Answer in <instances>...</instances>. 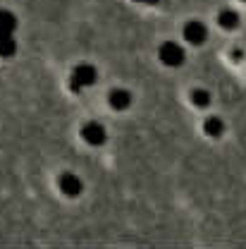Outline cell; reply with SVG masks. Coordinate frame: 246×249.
I'll return each mask as SVG.
<instances>
[{"mask_svg": "<svg viewBox=\"0 0 246 249\" xmlns=\"http://www.w3.org/2000/svg\"><path fill=\"white\" fill-rule=\"evenodd\" d=\"M96 79H98V74H96V67L93 65H77L74 72H72V77H69V87L74 91H82V89L91 87Z\"/></svg>", "mask_w": 246, "mask_h": 249, "instance_id": "cell-1", "label": "cell"}, {"mask_svg": "<svg viewBox=\"0 0 246 249\" xmlns=\"http://www.w3.org/2000/svg\"><path fill=\"white\" fill-rule=\"evenodd\" d=\"M158 55H160V62L167 65V67H180V65L184 62V51H182V46H180V43H172V41H165V43L160 46Z\"/></svg>", "mask_w": 246, "mask_h": 249, "instance_id": "cell-2", "label": "cell"}, {"mask_svg": "<svg viewBox=\"0 0 246 249\" xmlns=\"http://www.w3.org/2000/svg\"><path fill=\"white\" fill-rule=\"evenodd\" d=\"M184 38L191 43V46H201L206 38H208V29L203 22H186L184 24Z\"/></svg>", "mask_w": 246, "mask_h": 249, "instance_id": "cell-3", "label": "cell"}, {"mask_svg": "<svg viewBox=\"0 0 246 249\" xmlns=\"http://www.w3.org/2000/svg\"><path fill=\"white\" fill-rule=\"evenodd\" d=\"M82 137H84V142L86 144H91V146H100L103 142H105V127L100 123H86L82 127Z\"/></svg>", "mask_w": 246, "mask_h": 249, "instance_id": "cell-4", "label": "cell"}, {"mask_svg": "<svg viewBox=\"0 0 246 249\" xmlns=\"http://www.w3.org/2000/svg\"><path fill=\"white\" fill-rule=\"evenodd\" d=\"M58 185H60V192L67 194V196H79L82 194V180L77 175H72V173H65Z\"/></svg>", "mask_w": 246, "mask_h": 249, "instance_id": "cell-5", "label": "cell"}, {"mask_svg": "<svg viewBox=\"0 0 246 249\" xmlns=\"http://www.w3.org/2000/svg\"><path fill=\"white\" fill-rule=\"evenodd\" d=\"M108 101H110V106L115 110H127L129 103H131V93L127 91V89H113L110 96H108Z\"/></svg>", "mask_w": 246, "mask_h": 249, "instance_id": "cell-6", "label": "cell"}, {"mask_svg": "<svg viewBox=\"0 0 246 249\" xmlns=\"http://www.w3.org/2000/svg\"><path fill=\"white\" fill-rule=\"evenodd\" d=\"M217 24L227 31L237 29V27H239V15H237L234 10H222V12L217 15Z\"/></svg>", "mask_w": 246, "mask_h": 249, "instance_id": "cell-7", "label": "cell"}, {"mask_svg": "<svg viewBox=\"0 0 246 249\" xmlns=\"http://www.w3.org/2000/svg\"><path fill=\"white\" fill-rule=\"evenodd\" d=\"M17 51L15 34H0V58H12Z\"/></svg>", "mask_w": 246, "mask_h": 249, "instance_id": "cell-8", "label": "cell"}, {"mask_svg": "<svg viewBox=\"0 0 246 249\" xmlns=\"http://www.w3.org/2000/svg\"><path fill=\"white\" fill-rule=\"evenodd\" d=\"M17 29V17L10 10H0V34H15Z\"/></svg>", "mask_w": 246, "mask_h": 249, "instance_id": "cell-9", "label": "cell"}, {"mask_svg": "<svg viewBox=\"0 0 246 249\" xmlns=\"http://www.w3.org/2000/svg\"><path fill=\"white\" fill-rule=\"evenodd\" d=\"M203 132H206L208 137H220V134L225 132V123H222L220 118H208V120L203 123Z\"/></svg>", "mask_w": 246, "mask_h": 249, "instance_id": "cell-10", "label": "cell"}, {"mask_svg": "<svg viewBox=\"0 0 246 249\" xmlns=\"http://www.w3.org/2000/svg\"><path fill=\"white\" fill-rule=\"evenodd\" d=\"M191 103L196 108H206V106H211V93L206 89H194L191 91Z\"/></svg>", "mask_w": 246, "mask_h": 249, "instance_id": "cell-11", "label": "cell"}, {"mask_svg": "<svg viewBox=\"0 0 246 249\" xmlns=\"http://www.w3.org/2000/svg\"><path fill=\"white\" fill-rule=\"evenodd\" d=\"M136 2H144V5H155V2H160V0H136Z\"/></svg>", "mask_w": 246, "mask_h": 249, "instance_id": "cell-12", "label": "cell"}, {"mask_svg": "<svg viewBox=\"0 0 246 249\" xmlns=\"http://www.w3.org/2000/svg\"><path fill=\"white\" fill-rule=\"evenodd\" d=\"M244 2H246V0H244Z\"/></svg>", "mask_w": 246, "mask_h": 249, "instance_id": "cell-13", "label": "cell"}]
</instances>
